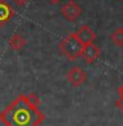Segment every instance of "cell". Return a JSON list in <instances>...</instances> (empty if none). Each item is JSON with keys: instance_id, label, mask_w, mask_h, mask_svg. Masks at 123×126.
<instances>
[{"instance_id": "1", "label": "cell", "mask_w": 123, "mask_h": 126, "mask_svg": "<svg viewBox=\"0 0 123 126\" xmlns=\"http://www.w3.org/2000/svg\"><path fill=\"white\" fill-rule=\"evenodd\" d=\"M44 120V113L39 110V108L29 106L24 94H20L0 111V122L5 126H39Z\"/></svg>"}, {"instance_id": "2", "label": "cell", "mask_w": 123, "mask_h": 126, "mask_svg": "<svg viewBox=\"0 0 123 126\" xmlns=\"http://www.w3.org/2000/svg\"><path fill=\"white\" fill-rule=\"evenodd\" d=\"M60 52L66 57L68 60L74 61L78 57H81L82 49H83V44H82L78 37L76 36V33H70L69 36H66L58 45Z\"/></svg>"}, {"instance_id": "3", "label": "cell", "mask_w": 123, "mask_h": 126, "mask_svg": "<svg viewBox=\"0 0 123 126\" xmlns=\"http://www.w3.org/2000/svg\"><path fill=\"white\" fill-rule=\"evenodd\" d=\"M60 12H61V15L64 16V19H66L68 21H76V20L81 16L82 8L77 1H74V0H68V1L61 7Z\"/></svg>"}, {"instance_id": "4", "label": "cell", "mask_w": 123, "mask_h": 126, "mask_svg": "<svg viewBox=\"0 0 123 126\" xmlns=\"http://www.w3.org/2000/svg\"><path fill=\"white\" fill-rule=\"evenodd\" d=\"M66 80H68V82H70L73 86H81V85L87 80V74L82 68L73 66L68 70Z\"/></svg>"}, {"instance_id": "5", "label": "cell", "mask_w": 123, "mask_h": 126, "mask_svg": "<svg viewBox=\"0 0 123 126\" xmlns=\"http://www.w3.org/2000/svg\"><path fill=\"white\" fill-rule=\"evenodd\" d=\"M74 33H76V36L78 37V40H80V41L83 44V47L87 45V44L94 43L95 39H97V35H95V32H94V31L91 29L87 24L81 25L80 28H78L77 32H74Z\"/></svg>"}, {"instance_id": "6", "label": "cell", "mask_w": 123, "mask_h": 126, "mask_svg": "<svg viewBox=\"0 0 123 126\" xmlns=\"http://www.w3.org/2000/svg\"><path fill=\"white\" fill-rule=\"evenodd\" d=\"M99 56H101V49L98 48L94 43L85 45L83 49H82V53H81V57L85 60V63H87V64H93L94 61L98 60Z\"/></svg>"}, {"instance_id": "7", "label": "cell", "mask_w": 123, "mask_h": 126, "mask_svg": "<svg viewBox=\"0 0 123 126\" xmlns=\"http://www.w3.org/2000/svg\"><path fill=\"white\" fill-rule=\"evenodd\" d=\"M13 16H15V11L11 4H8L4 0H0V27L5 25Z\"/></svg>"}, {"instance_id": "8", "label": "cell", "mask_w": 123, "mask_h": 126, "mask_svg": "<svg viewBox=\"0 0 123 126\" xmlns=\"http://www.w3.org/2000/svg\"><path fill=\"white\" fill-rule=\"evenodd\" d=\"M9 47H11V49L13 50H21L24 47L27 45V40L24 39V37L20 35V33H13L11 36V39H9Z\"/></svg>"}, {"instance_id": "9", "label": "cell", "mask_w": 123, "mask_h": 126, "mask_svg": "<svg viewBox=\"0 0 123 126\" xmlns=\"http://www.w3.org/2000/svg\"><path fill=\"white\" fill-rule=\"evenodd\" d=\"M110 40L114 45L117 47H123V27H118L111 32Z\"/></svg>"}, {"instance_id": "10", "label": "cell", "mask_w": 123, "mask_h": 126, "mask_svg": "<svg viewBox=\"0 0 123 126\" xmlns=\"http://www.w3.org/2000/svg\"><path fill=\"white\" fill-rule=\"evenodd\" d=\"M25 97V101H27V104L29 105V106H32V108H39V105H40V97L37 96V94L35 93H29V94H27V96H24Z\"/></svg>"}, {"instance_id": "11", "label": "cell", "mask_w": 123, "mask_h": 126, "mask_svg": "<svg viewBox=\"0 0 123 126\" xmlns=\"http://www.w3.org/2000/svg\"><path fill=\"white\" fill-rule=\"evenodd\" d=\"M115 106H117L119 110L123 111V98L122 97H119L118 100H117V102H115Z\"/></svg>"}, {"instance_id": "12", "label": "cell", "mask_w": 123, "mask_h": 126, "mask_svg": "<svg viewBox=\"0 0 123 126\" xmlns=\"http://www.w3.org/2000/svg\"><path fill=\"white\" fill-rule=\"evenodd\" d=\"M12 1L15 3L17 7H24L27 3H28V0H12Z\"/></svg>"}, {"instance_id": "13", "label": "cell", "mask_w": 123, "mask_h": 126, "mask_svg": "<svg viewBox=\"0 0 123 126\" xmlns=\"http://www.w3.org/2000/svg\"><path fill=\"white\" fill-rule=\"evenodd\" d=\"M117 92H118V96L123 98V84H122V85H119V88H118V90H117Z\"/></svg>"}, {"instance_id": "14", "label": "cell", "mask_w": 123, "mask_h": 126, "mask_svg": "<svg viewBox=\"0 0 123 126\" xmlns=\"http://www.w3.org/2000/svg\"><path fill=\"white\" fill-rule=\"evenodd\" d=\"M48 1H49L50 4H58V3L61 1V0H48Z\"/></svg>"}, {"instance_id": "15", "label": "cell", "mask_w": 123, "mask_h": 126, "mask_svg": "<svg viewBox=\"0 0 123 126\" xmlns=\"http://www.w3.org/2000/svg\"><path fill=\"white\" fill-rule=\"evenodd\" d=\"M119 1H123V0H119Z\"/></svg>"}]
</instances>
